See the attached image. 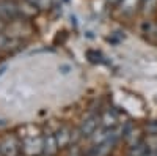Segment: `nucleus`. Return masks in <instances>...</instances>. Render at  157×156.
<instances>
[{"label": "nucleus", "instance_id": "obj_1", "mask_svg": "<svg viewBox=\"0 0 157 156\" xmlns=\"http://www.w3.org/2000/svg\"><path fill=\"white\" fill-rule=\"evenodd\" d=\"M3 32H6L5 35H8V36H11V38H16V40H19L22 35H30L32 29H30V25L25 22V21L14 19V21H11V22H10V25H6Z\"/></svg>", "mask_w": 157, "mask_h": 156}, {"label": "nucleus", "instance_id": "obj_2", "mask_svg": "<svg viewBox=\"0 0 157 156\" xmlns=\"http://www.w3.org/2000/svg\"><path fill=\"white\" fill-rule=\"evenodd\" d=\"M43 145H44V139H41L39 136H30L24 140L22 151L25 156H38L43 153Z\"/></svg>", "mask_w": 157, "mask_h": 156}, {"label": "nucleus", "instance_id": "obj_3", "mask_svg": "<svg viewBox=\"0 0 157 156\" xmlns=\"http://www.w3.org/2000/svg\"><path fill=\"white\" fill-rule=\"evenodd\" d=\"M0 150L3 156H19L21 144L14 134H8L0 140Z\"/></svg>", "mask_w": 157, "mask_h": 156}, {"label": "nucleus", "instance_id": "obj_4", "mask_svg": "<svg viewBox=\"0 0 157 156\" xmlns=\"http://www.w3.org/2000/svg\"><path fill=\"white\" fill-rule=\"evenodd\" d=\"M0 18L5 22H11L14 19H19V10L16 2H10V0H0Z\"/></svg>", "mask_w": 157, "mask_h": 156}, {"label": "nucleus", "instance_id": "obj_5", "mask_svg": "<svg viewBox=\"0 0 157 156\" xmlns=\"http://www.w3.org/2000/svg\"><path fill=\"white\" fill-rule=\"evenodd\" d=\"M98 128H99V118L96 115H91V117H88V118L83 120L82 126L78 129H80V136L82 137H91Z\"/></svg>", "mask_w": 157, "mask_h": 156}, {"label": "nucleus", "instance_id": "obj_6", "mask_svg": "<svg viewBox=\"0 0 157 156\" xmlns=\"http://www.w3.org/2000/svg\"><path fill=\"white\" fill-rule=\"evenodd\" d=\"M71 129L68 126H61L58 131L55 133V139H57V144H58V148H68L72 142V137H71Z\"/></svg>", "mask_w": 157, "mask_h": 156}, {"label": "nucleus", "instance_id": "obj_7", "mask_svg": "<svg viewBox=\"0 0 157 156\" xmlns=\"http://www.w3.org/2000/svg\"><path fill=\"white\" fill-rule=\"evenodd\" d=\"M113 142L107 140V142H102V144H94V147H91L86 151V156H109V153L113 148Z\"/></svg>", "mask_w": 157, "mask_h": 156}, {"label": "nucleus", "instance_id": "obj_8", "mask_svg": "<svg viewBox=\"0 0 157 156\" xmlns=\"http://www.w3.org/2000/svg\"><path fill=\"white\" fill-rule=\"evenodd\" d=\"M17 10H19V16L21 18H33L38 14V8L30 3L29 0H22V2H17Z\"/></svg>", "mask_w": 157, "mask_h": 156}, {"label": "nucleus", "instance_id": "obj_9", "mask_svg": "<svg viewBox=\"0 0 157 156\" xmlns=\"http://www.w3.org/2000/svg\"><path fill=\"white\" fill-rule=\"evenodd\" d=\"M58 151V144H57V139L55 134H47L44 137V145H43V153L46 156H54Z\"/></svg>", "mask_w": 157, "mask_h": 156}, {"label": "nucleus", "instance_id": "obj_10", "mask_svg": "<svg viewBox=\"0 0 157 156\" xmlns=\"http://www.w3.org/2000/svg\"><path fill=\"white\" fill-rule=\"evenodd\" d=\"M19 40H16V38H11L5 33L0 32V50L3 52H8V50H14L19 47Z\"/></svg>", "mask_w": 157, "mask_h": 156}, {"label": "nucleus", "instance_id": "obj_11", "mask_svg": "<svg viewBox=\"0 0 157 156\" xmlns=\"http://www.w3.org/2000/svg\"><path fill=\"white\" fill-rule=\"evenodd\" d=\"M141 5V0H121L120 2V10L124 14H132L138 10V6Z\"/></svg>", "mask_w": 157, "mask_h": 156}, {"label": "nucleus", "instance_id": "obj_12", "mask_svg": "<svg viewBox=\"0 0 157 156\" xmlns=\"http://www.w3.org/2000/svg\"><path fill=\"white\" fill-rule=\"evenodd\" d=\"M126 140H127V144L130 147H134L137 144H140L141 142V133H140V129H134V128H129L127 129V133L124 134Z\"/></svg>", "mask_w": 157, "mask_h": 156}, {"label": "nucleus", "instance_id": "obj_13", "mask_svg": "<svg viewBox=\"0 0 157 156\" xmlns=\"http://www.w3.org/2000/svg\"><path fill=\"white\" fill-rule=\"evenodd\" d=\"M101 122H102V126H105V128H115L116 123H118V118H116V115H115L113 112L107 110L105 114L102 115Z\"/></svg>", "mask_w": 157, "mask_h": 156}, {"label": "nucleus", "instance_id": "obj_14", "mask_svg": "<svg viewBox=\"0 0 157 156\" xmlns=\"http://www.w3.org/2000/svg\"><path fill=\"white\" fill-rule=\"evenodd\" d=\"M148 151H149V148L145 142H140V144L130 147V156H145Z\"/></svg>", "mask_w": 157, "mask_h": 156}, {"label": "nucleus", "instance_id": "obj_15", "mask_svg": "<svg viewBox=\"0 0 157 156\" xmlns=\"http://www.w3.org/2000/svg\"><path fill=\"white\" fill-rule=\"evenodd\" d=\"M157 8V0H141V11L146 16L152 14Z\"/></svg>", "mask_w": 157, "mask_h": 156}, {"label": "nucleus", "instance_id": "obj_16", "mask_svg": "<svg viewBox=\"0 0 157 156\" xmlns=\"http://www.w3.org/2000/svg\"><path fill=\"white\" fill-rule=\"evenodd\" d=\"M30 3H33L39 11H47V10H50L52 8V0H29Z\"/></svg>", "mask_w": 157, "mask_h": 156}, {"label": "nucleus", "instance_id": "obj_17", "mask_svg": "<svg viewBox=\"0 0 157 156\" xmlns=\"http://www.w3.org/2000/svg\"><path fill=\"white\" fill-rule=\"evenodd\" d=\"M86 57H88L90 62H93V63H102L104 62L102 54H101V52H98V50H88L86 52Z\"/></svg>", "mask_w": 157, "mask_h": 156}, {"label": "nucleus", "instance_id": "obj_18", "mask_svg": "<svg viewBox=\"0 0 157 156\" xmlns=\"http://www.w3.org/2000/svg\"><path fill=\"white\" fill-rule=\"evenodd\" d=\"M145 144L148 145L149 150H157V134H148Z\"/></svg>", "mask_w": 157, "mask_h": 156}, {"label": "nucleus", "instance_id": "obj_19", "mask_svg": "<svg viewBox=\"0 0 157 156\" xmlns=\"http://www.w3.org/2000/svg\"><path fill=\"white\" fill-rule=\"evenodd\" d=\"M148 134H157V123H151L149 126H146Z\"/></svg>", "mask_w": 157, "mask_h": 156}, {"label": "nucleus", "instance_id": "obj_20", "mask_svg": "<svg viewBox=\"0 0 157 156\" xmlns=\"http://www.w3.org/2000/svg\"><path fill=\"white\" fill-rule=\"evenodd\" d=\"M6 70H8V65H6V63H3V65H0V76H3Z\"/></svg>", "mask_w": 157, "mask_h": 156}, {"label": "nucleus", "instance_id": "obj_21", "mask_svg": "<svg viewBox=\"0 0 157 156\" xmlns=\"http://www.w3.org/2000/svg\"><path fill=\"white\" fill-rule=\"evenodd\" d=\"M5 27H6V24H5V21L0 18V32H3L5 30Z\"/></svg>", "mask_w": 157, "mask_h": 156}, {"label": "nucleus", "instance_id": "obj_22", "mask_svg": "<svg viewBox=\"0 0 157 156\" xmlns=\"http://www.w3.org/2000/svg\"><path fill=\"white\" fill-rule=\"evenodd\" d=\"M105 2H107L109 5H120L121 0H105Z\"/></svg>", "mask_w": 157, "mask_h": 156}, {"label": "nucleus", "instance_id": "obj_23", "mask_svg": "<svg viewBox=\"0 0 157 156\" xmlns=\"http://www.w3.org/2000/svg\"><path fill=\"white\" fill-rule=\"evenodd\" d=\"M0 156H3V154H2V150H0Z\"/></svg>", "mask_w": 157, "mask_h": 156}, {"label": "nucleus", "instance_id": "obj_24", "mask_svg": "<svg viewBox=\"0 0 157 156\" xmlns=\"http://www.w3.org/2000/svg\"><path fill=\"white\" fill-rule=\"evenodd\" d=\"M155 151H157V150H155Z\"/></svg>", "mask_w": 157, "mask_h": 156}]
</instances>
